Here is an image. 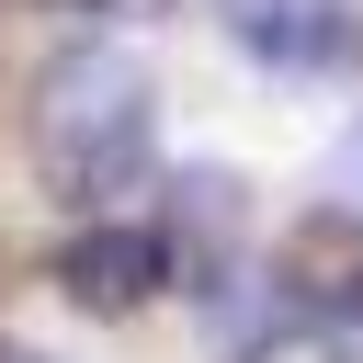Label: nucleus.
<instances>
[{"mask_svg": "<svg viewBox=\"0 0 363 363\" xmlns=\"http://www.w3.org/2000/svg\"><path fill=\"white\" fill-rule=\"evenodd\" d=\"M147 125H159V91L125 45H68L45 57L34 79V159L68 204H102L147 170Z\"/></svg>", "mask_w": 363, "mask_h": 363, "instance_id": "nucleus-1", "label": "nucleus"}, {"mask_svg": "<svg viewBox=\"0 0 363 363\" xmlns=\"http://www.w3.org/2000/svg\"><path fill=\"white\" fill-rule=\"evenodd\" d=\"M159 284H170V238L159 227H79L57 250V295L91 306V318H136Z\"/></svg>", "mask_w": 363, "mask_h": 363, "instance_id": "nucleus-2", "label": "nucleus"}, {"mask_svg": "<svg viewBox=\"0 0 363 363\" xmlns=\"http://www.w3.org/2000/svg\"><path fill=\"white\" fill-rule=\"evenodd\" d=\"M216 23L261 68H340L363 45V11L352 0H216Z\"/></svg>", "mask_w": 363, "mask_h": 363, "instance_id": "nucleus-3", "label": "nucleus"}, {"mask_svg": "<svg viewBox=\"0 0 363 363\" xmlns=\"http://www.w3.org/2000/svg\"><path fill=\"white\" fill-rule=\"evenodd\" d=\"M170 227H182V250H193L204 272H227V238H238V182H227V170H182Z\"/></svg>", "mask_w": 363, "mask_h": 363, "instance_id": "nucleus-4", "label": "nucleus"}, {"mask_svg": "<svg viewBox=\"0 0 363 363\" xmlns=\"http://www.w3.org/2000/svg\"><path fill=\"white\" fill-rule=\"evenodd\" d=\"M0 363H45V352H23V340H0Z\"/></svg>", "mask_w": 363, "mask_h": 363, "instance_id": "nucleus-5", "label": "nucleus"}, {"mask_svg": "<svg viewBox=\"0 0 363 363\" xmlns=\"http://www.w3.org/2000/svg\"><path fill=\"white\" fill-rule=\"evenodd\" d=\"M352 182H363V136H352Z\"/></svg>", "mask_w": 363, "mask_h": 363, "instance_id": "nucleus-6", "label": "nucleus"}, {"mask_svg": "<svg viewBox=\"0 0 363 363\" xmlns=\"http://www.w3.org/2000/svg\"><path fill=\"white\" fill-rule=\"evenodd\" d=\"M79 11H102V0H79Z\"/></svg>", "mask_w": 363, "mask_h": 363, "instance_id": "nucleus-7", "label": "nucleus"}]
</instances>
